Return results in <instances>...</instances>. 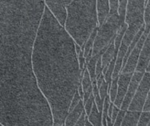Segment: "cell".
I'll return each instance as SVG.
<instances>
[{
  "label": "cell",
  "mask_w": 150,
  "mask_h": 126,
  "mask_svg": "<svg viewBox=\"0 0 150 126\" xmlns=\"http://www.w3.org/2000/svg\"><path fill=\"white\" fill-rule=\"evenodd\" d=\"M126 111H127L122 110L120 109L119 114L113 123V126H121Z\"/></svg>",
  "instance_id": "cell-25"
},
{
  "label": "cell",
  "mask_w": 150,
  "mask_h": 126,
  "mask_svg": "<svg viewBox=\"0 0 150 126\" xmlns=\"http://www.w3.org/2000/svg\"><path fill=\"white\" fill-rule=\"evenodd\" d=\"M103 67L102 65L101 62V56L98 58L96 68V79L103 74Z\"/></svg>",
  "instance_id": "cell-27"
},
{
  "label": "cell",
  "mask_w": 150,
  "mask_h": 126,
  "mask_svg": "<svg viewBox=\"0 0 150 126\" xmlns=\"http://www.w3.org/2000/svg\"><path fill=\"white\" fill-rule=\"evenodd\" d=\"M98 26L93 31V32L91 34L89 38H88V39L87 40L86 42L84 44V55L85 58L88 55V54H90V52H92V50H93L94 41L96 39V37L98 31Z\"/></svg>",
  "instance_id": "cell-17"
},
{
  "label": "cell",
  "mask_w": 150,
  "mask_h": 126,
  "mask_svg": "<svg viewBox=\"0 0 150 126\" xmlns=\"http://www.w3.org/2000/svg\"><path fill=\"white\" fill-rule=\"evenodd\" d=\"M98 26L97 0H72L67 7L64 27L83 50L90 35Z\"/></svg>",
  "instance_id": "cell-3"
},
{
  "label": "cell",
  "mask_w": 150,
  "mask_h": 126,
  "mask_svg": "<svg viewBox=\"0 0 150 126\" xmlns=\"http://www.w3.org/2000/svg\"><path fill=\"white\" fill-rule=\"evenodd\" d=\"M120 111V108L114 105V108H113V110H112V112L111 117H110V118H111V120L112 123H114V121L115 120L117 117L118 116V114H119Z\"/></svg>",
  "instance_id": "cell-31"
},
{
  "label": "cell",
  "mask_w": 150,
  "mask_h": 126,
  "mask_svg": "<svg viewBox=\"0 0 150 126\" xmlns=\"http://www.w3.org/2000/svg\"><path fill=\"white\" fill-rule=\"evenodd\" d=\"M133 73L120 72L118 78V89L116 98L114 102L115 106L121 108L128 90Z\"/></svg>",
  "instance_id": "cell-10"
},
{
  "label": "cell",
  "mask_w": 150,
  "mask_h": 126,
  "mask_svg": "<svg viewBox=\"0 0 150 126\" xmlns=\"http://www.w3.org/2000/svg\"><path fill=\"white\" fill-rule=\"evenodd\" d=\"M118 78V77L112 79V81L111 82L110 88H109L108 95H109L111 102H113V103L116 98L117 94Z\"/></svg>",
  "instance_id": "cell-18"
},
{
  "label": "cell",
  "mask_w": 150,
  "mask_h": 126,
  "mask_svg": "<svg viewBox=\"0 0 150 126\" xmlns=\"http://www.w3.org/2000/svg\"><path fill=\"white\" fill-rule=\"evenodd\" d=\"M97 8L99 27L103 24L110 14V1L97 0Z\"/></svg>",
  "instance_id": "cell-14"
},
{
  "label": "cell",
  "mask_w": 150,
  "mask_h": 126,
  "mask_svg": "<svg viewBox=\"0 0 150 126\" xmlns=\"http://www.w3.org/2000/svg\"><path fill=\"white\" fill-rule=\"evenodd\" d=\"M44 1H45V0H44Z\"/></svg>",
  "instance_id": "cell-38"
},
{
  "label": "cell",
  "mask_w": 150,
  "mask_h": 126,
  "mask_svg": "<svg viewBox=\"0 0 150 126\" xmlns=\"http://www.w3.org/2000/svg\"><path fill=\"white\" fill-rule=\"evenodd\" d=\"M72 0H45L46 5L53 13L60 23L64 26L67 7Z\"/></svg>",
  "instance_id": "cell-8"
},
{
  "label": "cell",
  "mask_w": 150,
  "mask_h": 126,
  "mask_svg": "<svg viewBox=\"0 0 150 126\" xmlns=\"http://www.w3.org/2000/svg\"><path fill=\"white\" fill-rule=\"evenodd\" d=\"M115 39V38H114ZM114 39L110 44L104 52L101 55V62L103 67V74L104 75L108 69V65L112 59H117L118 52L115 51V47L114 44Z\"/></svg>",
  "instance_id": "cell-13"
},
{
  "label": "cell",
  "mask_w": 150,
  "mask_h": 126,
  "mask_svg": "<svg viewBox=\"0 0 150 126\" xmlns=\"http://www.w3.org/2000/svg\"><path fill=\"white\" fill-rule=\"evenodd\" d=\"M149 31L145 30L144 29L143 34H142L141 38H139L135 47L134 48V49L130 53L124 66L122 67L121 71V72L134 73L135 71L139 61L141 50L142 49L144 41L145 40V38Z\"/></svg>",
  "instance_id": "cell-7"
},
{
  "label": "cell",
  "mask_w": 150,
  "mask_h": 126,
  "mask_svg": "<svg viewBox=\"0 0 150 126\" xmlns=\"http://www.w3.org/2000/svg\"><path fill=\"white\" fill-rule=\"evenodd\" d=\"M141 111L127 110L121 126H137Z\"/></svg>",
  "instance_id": "cell-15"
},
{
  "label": "cell",
  "mask_w": 150,
  "mask_h": 126,
  "mask_svg": "<svg viewBox=\"0 0 150 126\" xmlns=\"http://www.w3.org/2000/svg\"><path fill=\"white\" fill-rule=\"evenodd\" d=\"M145 71L150 72V61H149V64H148V67H147V68H146Z\"/></svg>",
  "instance_id": "cell-34"
},
{
  "label": "cell",
  "mask_w": 150,
  "mask_h": 126,
  "mask_svg": "<svg viewBox=\"0 0 150 126\" xmlns=\"http://www.w3.org/2000/svg\"><path fill=\"white\" fill-rule=\"evenodd\" d=\"M146 0H128L125 23L128 25H144V11Z\"/></svg>",
  "instance_id": "cell-5"
},
{
  "label": "cell",
  "mask_w": 150,
  "mask_h": 126,
  "mask_svg": "<svg viewBox=\"0 0 150 126\" xmlns=\"http://www.w3.org/2000/svg\"><path fill=\"white\" fill-rule=\"evenodd\" d=\"M150 121V111H142L137 126H148Z\"/></svg>",
  "instance_id": "cell-21"
},
{
  "label": "cell",
  "mask_w": 150,
  "mask_h": 126,
  "mask_svg": "<svg viewBox=\"0 0 150 126\" xmlns=\"http://www.w3.org/2000/svg\"><path fill=\"white\" fill-rule=\"evenodd\" d=\"M109 88H110V84L107 83L104 79L99 88V95L100 96L101 99L103 101H104L105 98L108 95Z\"/></svg>",
  "instance_id": "cell-22"
},
{
  "label": "cell",
  "mask_w": 150,
  "mask_h": 126,
  "mask_svg": "<svg viewBox=\"0 0 150 126\" xmlns=\"http://www.w3.org/2000/svg\"><path fill=\"white\" fill-rule=\"evenodd\" d=\"M111 101L108 95L104 100L103 108L102 110V126H107V118L108 117V110Z\"/></svg>",
  "instance_id": "cell-19"
},
{
  "label": "cell",
  "mask_w": 150,
  "mask_h": 126,
  "mask_svg": "<svg viewBox=\"0 0 150 126\" xmlns=\"http://www.w3.org/2000/svg\"><path fill=\"white\" fill-rule=\"evenodd\" d=\"M143 111H150V89H149V92H148L147 99H146L145 104L144 105Z\"/></svg>",
  "instance_id": "cell-32"
},
{
  "label": "cell",
  "mask_w": 150,
  "mask_h": 126,
  "mask_svg": "<svg viewBox=\"0 0 150 126\" xmlns=\"http://www.w3.org/2000/svg\"><path fill=\"white\" fill-rule=\"evenodd\" d=\"M122 24L118 13L108 15L103 24L98 27L92 50V56L100 53L110 45L115 38Z\"/></svg>",
  "instance_id": "cell-4"
},
{
  "label": "cell",
  "mask_w": 150,
  "mask_h": 126,
  "mask_svg": "<svg viewBox=\"0 0 150 126\" xmlns=\"http://www.w3.org/2000/svg\"><path fill=\"white\" fill-rule=\"evenodd\" d=\"M87 120L93 126H102V112L99 111L95 102Z\"/></svg>",
  "instance_id": "cell-16"
},
{
  "label": "cell",
  "mask_w": 150,
  "mask_h": 126,
  "mask_svg": "<svg viewBox=\"0 0 150 126\" xmlns=\"http://www.w3.org/2000/svg\"><path fill=\"white\" fill-rule=\"evenodd\" d=\"M1 126H3V125H1Z\"/></svg>",
  "instance_id": "cell-36"
},
{
  "label": "cell",
  "mask_w": 150,
  "mask_h": 126,
  "mask_svg": "<svg viewBox=\"0 0 150 126\" xmlns=\"http://www.w3.org/2000/svg\"><path fill=\"white\" fill-rule=\"evenodd\" d=\"M44 0H0V97L26 103L42 95L32 64Z\"/></svg>",
  "instance_id": "cell-1"
},
{
  "label": "cell",
  "mask_w": 150,
  "mask_h": 126,
  "mask_svg": "<svg viewBox=\"0 0 150 126\" xmlns=\"http://www.w3.org/2000/svg\"><path fill=\"white\" fill-rule=\"evenodd\" d=\"M82 100L81 97L80 96V95L79 94V92L77 91L75 93L74 97H73L71 101V103L69 107V112L71 111H72L80 102V101Z\"/></svg>",
  "instance_id": "cell-24"
},
{
  "label": "cell",
  "mask_w": 150,
  "mask_h": 126,
  "mask_svg": "<svg viewBox=\"0 0 150 126\" xmlns=\"http://www.w3.org/2000/svg\"><path fill=\"white\" fill-rule=\"evenodd\" d=\"M148 126H150V121H149V124H148Z\"/></svg>",
  "instance_id": "cell-35"
},
{
  "label": "cell",
  "mask_w": 150,
  "mask_h": 126,
  "mask_svg": "<svg viewBox=\"0 0 150 126\" xmlns=\"http://www.w3.org/2000/svg\"><path fill=\"white\" fill-rule=\"evenodd\" d=\"M93 94V88H92V85L91 86L88 88L84 92L82 98V100L83 101L84 104L86 103V102L89 99V98L91 97V95Z\"/></svg>",
  "instance_id": "cell-29"
},
{
  "label": "cell",
  "mask_w": 150,
  "mask_h": 126,
  "mask_svg": "<svg viewBox=\"0 0 150 126\" xmlns=\"http://www.w3.org/2000/svg\"><path fill=\"white\" fill-rule=\"evenodd\" d=\"M94 102H95V104H96L97 108L98 109L99 111L102 112V110H103L104 101H103L101 99L99 94L94 97Z\"/></svg>",
  "instance_id": "cell-28"
},
{
  "label": "cell",
  "mask_w": 150,
  "mask_h": 126,
  "mask_svg": "<svg viewBox=\"0 0 150 126\" xmlns=\"http://www.w3.org/2000/svg\"><path fill=\"white\" fill-rule=\"evenodd\" d=\"M87 119V117L86 115V114L85 112V111L82 114L81 117L80 118L79 120L77 122V124L74 126H85V124L86 122V120Z\"/></svg>",
  "instance_id": "cell-30"
},
{
  "label": "cell",
  "mask_w": 150,
  "mask_h": 126,
  "mask_svg": "<svg viewBox=\"0 0 150 126\" xmlns=\"http://www.w3.org/2000/svg\"><path fill=\"white\" fill-rule=\"evenodd\" d=\"M94 103V96L93 94H92V95L89 98V99L84 104V111H85V112L86 114L87 117L90 114V113L91 111V109L93 108Z\"/></svg>",
  "instance_id": "cell-23"
},
{
  "label": "cell",
  "mask_w": 150,
  "mask_h": 126,
  "mask_svg": "<svg viewBox=\"0 0 150 126\" xmlns=\"http://www.w3.org/2000/svg\"><path fill=\"white\" fill-rule=\"evenodd\" d=\"M76 42L46 5L34 42L32 64L53 126H62L81 79Z\"/></svg>",
  "instance_id": "cell-2"
},
{
  "label": "cell",
  "mask_w": 150,
  "mask_h": 126,
  "mask_svg": "<svg viewBox=\"0 0 150 126\" xmlns=\"http://www.w3.org/2000/svg\"><path fill=\"white\" fill-rule=\"evenodd\" d=\"M150 89V72L145 71L131 102L128 110L142 111Z\"/></svg>",
  "instance_id": "cell-6"
},
{
  "label": "cell",
  "mask_w": 150,
  "mask_h": 126,
  "mask_svg": "<svg viewBox=\"0 0 150 126\" xmlns=\"http://www.w3.org/2000/svg\"><path fill=\"white\" fill-rule=\"evenodd\" d=\"M62 126H64V124H63V125H62Z\"/></svg>",
  "instance_id": "cell-37"
},
{
  "label": "cell",
  "mask_w": 150,
  "mask_h": 126,
  "mask_svg": "<svg viewBox=\"0 0 150 126\" xmlns=\"http://www.w3.org/2000/svg\"><path fill=\"white\" fill-rule=\"evenodd\" d=\"M144 72L135 71L133 73L132 77L131 78L130 83L129 84L127 92L124 97L122 105L120 109L124 111H127L131 102L136 92V91L138 87V85L142 78Z\"/></svg>",
  "instance_id": "cell-9"
},
{
  "label": "cell",
  "mask_w": 150,
  "mask_h": 126,
  "mask_svg": "<svg viewBox=\"0 0 150 126\" xmlns=\"http://www.w3.org/2000/svg\"><path fill=\"white\" fill-rule=\"evenodd\" d=\"M109 1H110V11L109 15L118 13V0H109Z\"/></svg>",
  "instance_id": "cell-26"
},
{
  "label": "cell",
  "mask_w": 150,
  "mask_h": 126,
  "mask_svg": "<svg viewBox=\"0 0 150 126\" xmlns=\"http://www.w3.org/2000/svg\"><path fill=\"white\" fill-rule=\"evenodd\" d=\"M150 61V29L144 41L136 71L144 72Z\"/></svg>",
  "instance_id": "cell-11"
},
{
  "label": "cell",
  "mask_w": 150,
  "mask_h": 126,
  "mask_svg": "<svg viewBox=\"0 0 150 126\" xmlns=\"http://www.w3.org/2000/svg\"><path fill=\"white\" fill-rule=\"evenodd\" d=\"M127 2H128V0H118V13L121 24H123L124 22Z\"/></svg>",
  "instance_id": "cell-20"
},
{
  "label": "cell",
  "mask_w": 150,
  "mask_h": 126,
  "mask_svg": "<svg viewBox=\"0 0 150 126\" xmlns=\"http://www.w3.org/2000/svg\"><path fill=\"white\" fill-rule=\"evenodd\" d=\"M85 126H93L88 121V120L87 119L86 120V124H85Z\"/></svg>",
  "instance_id": "cell-33"
},
{
  "label": "cell",
  "mask_w": 150,
  "mask_h": 126,
  "mask_svg": "<svg viewBox=\"0 0 150 126\" xmlns=\"http://www.w3.org/2000/svg\"><path fill=\"white\" fill-rule=\"evenodd\" d=\"M84 111V105L81 100L79 104L72 111L68 113L64 122V126H74Z\"/></svg>",
  "instance_id": "cell-12"
}]
</instances>
